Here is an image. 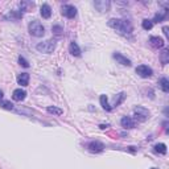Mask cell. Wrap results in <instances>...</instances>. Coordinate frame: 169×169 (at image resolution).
I'll list each match as a JSON object with an SVG mask.
<instances>
[{
    "label": "cell",
    "mask_w": 169,
    "mask_h": 169,
    "mask_svg": "<svg viewBox=\"0 0 169 169\" xmlns=\"http://www.w3.org/2000/svg\"><path fill=\"white\" fill-rule=\"evenodd\" d=\"M168 29H169V28H168V27H164V28H162V31H164V35H165L167 37L169 36V33H168Z\"/></svg>",
    "instance_id": "cell-29"
},
{
    "label": "cell",
    "mask_w": 169,
    "mask_h": 169,
    "mask_svg": "<svg viewBox=\"0 0 169 169\" xmlns=\"http://www.w3.org/2000/svg\"><path fill=\"white\" fill-rule=\"evenodd\" d=\"M36 49L38 50L40 53H45V54H50L54 52L56 49V41L54 40H45L41 41L36 45Z\"/></svg>",
    "instance_id": "cell-3"
},
{
    "label": "cell",
    "mask_w": 169,
    "mask_h": 169,
    "mask_svg": "<svg viewBox=\"0 0 169 169\" xmlns=\"http://www.w3.org/2000/svg\"><path fill=\"white\" fill-rule=\"evenodd\" d=\"M155 152L157 153H161V155H165L167 153V145L164 143H159L155 145Z\"/></svg>",
    "instance_id": "cell-22"
},
{
    "label": "cell",
    "mask_w": 169,
    "mask_h": 169,
    "mask_svg": "<svg viewBox=\"0 0 169 169\" xmlns=\"http://www.w3.org/2000/svg\"><path fill=\"white\" fill-rule=\"evenodd\" d=\"M104 148V145L100 143V142H90L87 144V149L93 153H98V152H102Z\"/></svg>",
    "instance_id": "cell-8"
},
{
    "label": "cell",
    "mask_w": 169,
    "mask_h": 169,
    "mask_svg": "<svg viewBox=\"0 0 169 169\" xmlns=\"http://www.w3.org/2000/svg\"><path fill=\"white\" fill-rule=\"evenodd\" d=\"M40 13L44 19H49L52 16V8H50L49 4H42L40 8Z\"/></svg>",
    "instance_id": "cell-15"
},
{
    "label": "cell",
    "mask_w": 169,
    "mask_h": 169,
    "mask_svg": "<svg viewBox=\"0 0 169 169\" xmlns=\"http://www.w3.org/2000/svg\"><path fill=\"white\" fill-rule=\"evenodd\" d=\"M61 13L67 19H74L77 16V8L74 5L65 4V5H62V8H61Z\"/></svg>",
    "instance_id": "cell-5"
},
{
    "label": "cell",
    "mask_w": 169,
    "mask_h": 169,
    "mask_svg": "<svg viewBox=\"0 0 169 169\" xmlns=\"http://www.w3.org/2000/svg\"><path fill=\"white\" fill-rule=\"evenodd\" d=\"M46 111L49 112V114H53V115H61V114H62V110H61V109H57V107H52V106H49L48 107V109H46Z\"/></svg>",
    "instance_id": "cell-23"
},
{
    "label": "cell",
    "mask_w": 169,
    "mask_h": 169,
    "mask_svg": "<svg viewBox=\"0 0 169 169\" xmlns=\"http://www.w3.org/2000/svg\"><path fill=\"white\" fill-rule=\"evenodd\" d=\"M2 99H3V91L0 90V100H2Z\"/></svg>",
    "instance_id": "cell-30"
},
{
    "label": "cell",
    "mask_w": 169,
    "mask_h": 169,
    "mask_svg": "<svg viewBox=\"0 0 169 169\" xmlns=\"http://www.w3.org/2000/svg\"><path fill=\"white\" fill-rule=\"evenodd\" d=\"M151 169H156V168H151Z\"/></svg>",
    "instance_id": "cell-31"
},
{
    "label": "cell",
    "mask_w": 169,
    "mask_h": 169,
    "mask_svg": "<svg viewBox=\"0 0 169 169\" xmlns=\"http://www.w3.org/2000/svg\"><path fill=\"white\" fill-rule=\"evenodd\" d=\"M136 74L140 75L142 78H149L152 74H153V70L147 65H140V66L136 67Z\"/></svg>",
    "instance_id": "cell-6"
},
{
    "label": "cell",
    "mask_w": 169,
    "mask_h": 169,
    "mask_svg": "<svg viewBox=\"0 0 169 169\" xmlns=\"http://www.w3.org/2000/svg\"><path fill=\"white\" fill-rule=\"evenodd\" d=\"M107 25L112 29H115L119 35L122 36H131L133 28L131 25V22L128 20H122V19H110L107 21Z\"/></svg>",
    "instance_id": "cell-1"
},
{
    "label": "cell",
    "mask_w": 169,
    "mask_h": 169,
    "mask_svg": "<svg viewBox=\"0 0 169 169\" xmlns=\"http://www.w3.org/2000/svg\"><path fill=\"white\" fill-rule=\"evenodd\" d=\"M165 16H167V11L164 9V11H161V12L160 13H157L156 16H155V22H160V21H162V20H164L165 19ZM153 21H152V22H153Z\"/></svg>",
    "instance_id": "cell-27"
},
{
    "label": "cell",
    "mask_w": 169,
    "mask_h": 169,
    "mask_svg": "<svg viewBox=\"0 0 169 169\" xmlns=\"http://www.w3.org/2000/svg\"><path fill=\"white\" fill-rule=\"evenodd\" d=\"M19 64H20L22 67H29V62H28V61H27L24 57H21V56L19 57Z\"/></svg>",
    "instance_id": "cell-28"
},
{
    "label": "cell",
    "mask_w": 169,
    "mask_h": 169,
    "mask_svg": "<svg viewBox=\"0 0 169 169\" xmlns=\"http://www.w3.org/2000/svg\"><path fill=\"white\" fill-rule=\"evenodd\" d=\"M25 97H27V93L24 91V90H21V89H16L12 93V99L16 100V102H21V100H24Z\"/></svg>",
    "instance_id": "cell-10"
},
{
    "label": "cell",
    "mask_w": 169,
    "mask_h": 169,
    "mask_svg": "<svg viewBox=\"0 0 169 169\" xmlns=\"http://www.w3.org/2000/svg\"><path fill=\"white\" fill-rule=\"evenodd\" d=\"M28 29H29V33L33 37H42L45 33L44 25L37 20H32L29 22V25H28Z\"/></svg>",
    "instance_id": "cell-2"
},
{
    "label": "cell",
    "mask_w": 169,
    "mask_h": 169,
    "mask_svg": "<svg viewBox=\"0 0 169 169\" xmlns=\"http://www.w3.org/2000/svg\"><path fill=\"white\" fill-rule=\"evenodd\" d=\"M124 99H126V94H124V93H119V94H118L116 97L114 98V107L120 106V103H122Z\"/></svg>",
    "instance_id": "cell-21"
},
{
    "label": "cell",
    "mask_w": 169,
    "mask_h": 169,
    "mask_svg": "<svg viewBox=\"0 0 169 169\" xmlns=\"http://www.w3.org/2000/svg\"><path fill=\"white\" fill-rule=\"evenodd\" d=\"M133 116L138 122H145L149 118V111L147 109H144V107L138 106L133 109Z\"/></svg>",
    "instance_id": "cell-4"
},
{
    "label": "cell",
    "mask_w": 169,
    "mask_h": 169,
    "mask_svg": "<svg viewBox=\"0 0 169 169\" xmlns=\"http://www.w3.org/2000/svg\"><path fill=\"white\" fill-rule=\"evenodd\" d=\"M99 102H100V106L103 107V110H106V111H111V110H112V107L109 104V100H107L106 95H100Z\"/></svg>",
    "instance_id": "cell-18"
},
{
    "label": "cell",
    "mask_w": 169,
    "mask_h": 169,
    "mask_svg": "<svg viewBox=\"0 0 169 169\" xmlns=\"http://www.w3.org/2000/svg\"><path fill=\"white\" fill-rule=\"evenodd\" d=\"M120 124H122V127H124V128L129 129V128H133V127H135V122H133L132 118H129V116H123V118H122V120H120Z\"/></svg>",
    "instance_id": "cell-13"
},
{
    "label": "cell",
    "mask_w": 169,
    "mask_h": 169,
    "mask_svg": "<svg viewBox=\"0 0 169 169\" xmlns=\"http://www.w3.org/2000/svg\"><path fill=\"white\" fill-rule=\"evenodd\" d=\"M114 58L118 61V64H120L123 66H131V61L120 53H114Z\"/></svg>",
    "instance_id": "cell-11"
},
{
    "label": "cell",
    "mask_w": 169,
    "mask_h": 169,
    "mask_svg": "<svg viewBox=\"0 0 169 169\" xmlns=\"http://www.w3.org/2000/svg\"><path fill=\"white\" fill-rule=\"evenodd\" d=\"M142 27H143V29H145V31H151L152 27H153V22H152V20L144 19L143 22H142Z\"/></svg>",
    "instance_id": "cell-24"
},
{
    "label": "cell",
    "mask_w": 169,
    "mask_h": 169,
    "mask_svg": "<svg viewBox=\"0 0 169 169\" xmlns=\"http://www.w3.org/2000/svg\"><path fill=\"white\" fill-rule=\"evenodd\" d=\"M17 83L21 84V86H28V83H29V74H28V73H21V74H19Z\"/></svg>",
    "instance_id": "cell-16"
},
{
    "label": "cell",
    "mask_w": 169,
    "mask_h": 169,
    "mask_svg": "<svg viewBox=\"0 0 169 169\" xmlns=\"http://www.w3.org/2000/svg\"><path fill=\"white\" fill-rule=\"evenodd\" d=\"M110 5H111V3L109 0H98V2H94V7L99 12H107L110 9Z\"/></svg>",
    "instance_id": "cell-7"
},
{
    "label": "cell",
    "mask_w": 169,
    "mask_h": 169,
    "mask_svg": "<svg viewBox=\"0 0 169 169\" xmlns=\"http://www.w3.org/2000/svg\"><path fill=\"white\" fill-rule=\"evenodd\" d=\"M69 52L71 56H74V57H81V49L78 46V44L71 41L70 45H69Z\"/></svg>",
    "instance_id": "cell-12"
},
{
    "label": "cell",
    "mask_w": 169,
    "mask_h": 169,
    "mask_svg": "<svg viewBox=\"0 0 169 169\" xmlns=\"http://www.w3.org/2000/svg\"><path fill=\"white\" fill-rule=\"evenodd\" d=\"M52 32L54 33L56 36H62L64 35V28L61 27V25H53Z\"/></svg>",
    "instance_id": "cell-26"
},
{
    "label": "cell",
    "mask_w": 169,
    "mask_h": 169,
    "mask_svg": "<svg viewBox=\"0 0 169 169\" xmlns=\"http://www.w3.org/2000/svg\"><path fill=\"white\" fill-rule=\"evenodd\" d=\"M160 61H161V64L162 65H167L169 62V50L168 49H164L161 52L160 54Z\"/></svg>",
    "instance_id": "cell-20"
},
{
    "label": "cell",
    "mask_w": 169,
    "mask_h": 169,
    "mask_svg": "<svg viewBox=\"0 0 169 169\" xmlns=\"http://www.w3.org/2000/svg\"><path fill=\"white\" fill-rule=\"evenodd\" d=\"M20 12H29V11H32V8L35 7V3L32 2H27V0H24V2H20Z\"/></svg>",
    "instance_id": "cell-14"
},
{
    "label": "cell",
    "mask_w": 169,
    "mask_h": 169,
    "mask_svg": "<svg viewBox=\"0 0 169 169\" xmlns=\"http://www.w3.org/2000/svg\"><path fill=\"white\" fill-rule=\"evenodd\" d=\"M22 17V13L20 11H9L8 15H5V19H11V20H20Z\"/></svg>",
    "instance_id": "cell-17"
},
{
    "label": "cell",
    "mask_w": 169,
    "mask_h": 169,
    "mask_svg": "<svg viewBox=\"0 0 169 169\" xmlns=\"http://www.w3.org/2000/svg\"><path fill=\"white\" fill-rule=\"evenodd\" d=\"M159 86L164 93L169 91V81L167 80V78H161V80L159 81Z\"/></svg>",
    "instance_id": "cell-19"
},
{
    "label": "cell",
    "mask_w": 169,
    "mask_h": 169,
    "mask_svg": "<svg viewBox=\"0 0 169 169\" xmlns=\"http://www.w3.org/2000/svg\"><path fill=\"white\" fill-rule=\"evenodd\" d=\"M149 44H151V46L155 48V49H160V48H162L165 45L164 40H162L161 37H157V36H152L149 38Z\"/></svg>",
    "instance_id": "cell-9"
},
{
    "label": "cell",
    "mask_w": 169,
    "mask_h": 169,
    "mask_svg": "<svg viewBox=\"0 0 169 169\" xmlns=\"http://www.w3.org/2000/svg\"><path fill=\"white\" fill-rule=\"evenodd\" d=\"M0 107H3L5 110H13L15 106L9 102V100H0Z\"/></svg>",
    "instance_id": "cell-25"
}]
</instances>
